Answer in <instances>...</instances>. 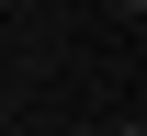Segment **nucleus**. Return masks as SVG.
Returning a JSON list of instances; mask_svg holds the SVG:
<instances>
[{"label": "nucleus", "mask_w": 147, "mask_h": 136, "mask_svg": "<svg viewBox=\"0 0 147 136\" xmlns=\"http://www.w3.org/2000/svg\"><path fill=\"white\" fill-rule=\"evenodd\" d=\"M113 12H125V23H136V12H147V0H113Z\"/></svg>", "instance_id": "f257e3e1"}, {"label": "nucleus", "mask_w": 147, "mask_h": 136, "mask_svg": "<svg viewBox=\"0 0 147 136\" xmlns=\"http://www.w3.org/2000/svg\"><path fill=\"white\" fill-rule=\"evenodd\" d=\"M113 136H147V125H113Z\"/></svg>", "instance_id": "f03ea898"}]
</instances>
